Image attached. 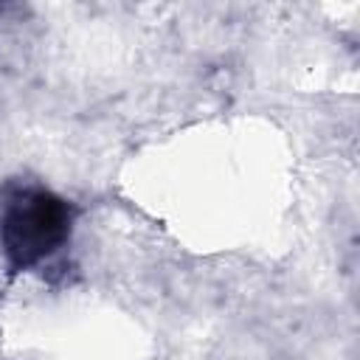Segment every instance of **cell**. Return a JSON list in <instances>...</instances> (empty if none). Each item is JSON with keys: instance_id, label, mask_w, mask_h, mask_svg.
<instances>
[{"instance_id": "cell-1", "label": "cell", "mask_w": 360, "mask_h": 360, "mask_svg": "<svg viewBox=\"0 0 360 360\" xmlns=\"http://www.w3.org/2000/svg\"><path fill=\"white\" fill-rule=\"evenodd\" d=\"M62 208L53 200L37 197L28 200L22 208H17L8 217L6 233H8V245L20 259H34L45 250H51V245L62 236Z\"/></svg>"}]
</instances>
